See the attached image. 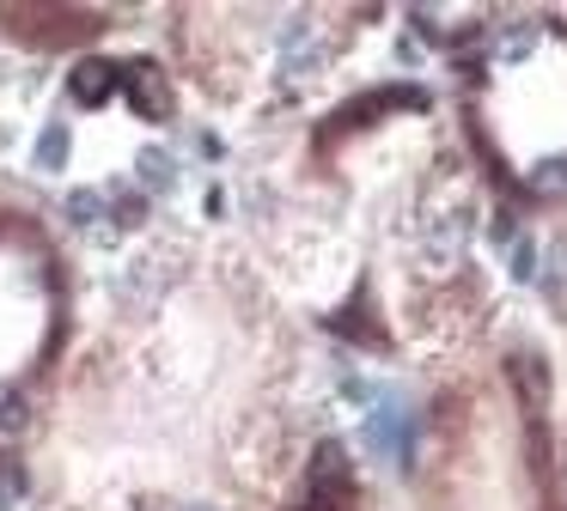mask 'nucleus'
Instances as JSON below:
<instances>
[{"label":"nucleus","instance_id":"nucleus-9","mask_svg":"<svg viewBox=\"0 0 567 511\" xmlns=\"http://www.w3.org/2000/svg\"><path fill=\"white\" fill-rule=\"evenodd\" d=\"M184 511H214V505H184Z\"/></svg>","mask_w":567,"mask_h":511},{"label":"nucleus","instance_id":"nucleus-8","mask_svg":"<svg viewBox=\"0 0 567 511\" xmlns=\"http://www.w3.org/2000/svg\"><path fill=\"white\" fill-rule=\"evenodd\" d=\"M513 274H525V280L537 274V262H530V243H525V238L513 243Z\"/></svg>","mask_w":567,"mask_h":511},{"label":"nucleus","instance_id":"nucleus-6","mask_svg":"<svg viewBox=\"0 0 567 511\" xmlns=\"http://www.w3.org/2000/svg\"><path fill=\"white\" fill-rule=\"evenodd\" d=\"M62 158H68V128L50 122V128L38 134V170H62Z\"/></svg>","mask_w":567,"mask_h":511},{"label":"nucleus","instance_id":"nucleus-1","mask_svg":"<svg viewBox=\"0 0 567 511\" xmlns=\"http://www.w3.org/2000/svg\"><path fill=\"white\" fill-rule=\"evenodd\" d=\"M409 432H415V414H409V401L384 396L379 408L367 414V450L379 462H403L409 457Z\"/></svg>","mask_w":567,"mask_h":511},{"label":"nucleus","instance_id":"nucleus-3","mask_svg":"<svg viewBox=\"0 0 567 511\" xmlns=\"http://www.w3.org/2000/svg\"><path fill=\"white\" fill-rule=\"evenodd\" d=\"M464 238H470V213H457V207H433V213L421 219V243L440 250V255H452Z\"/></svg>","mask_w":567,"mask_h":511},{"label":"nucleus","instance_id":"nucleus-5","mask_svg":"<svg viewBox=\"0 0 567 511\" xmlns=\"http://www.w3.org/2000/svg\"><path fill=\"white\" fill-rule=\"evenodd\" d=\"M135 177H141V189H177V158L159 153V146H147L141 165H135Z\"/></svg>","mask_w":567,"mask_h":511},{"label":"nucleus","instance_id":"nucleus-7","mask_svg":"<svg viewBox=\"0 0 567 511\" xmlns=\"http://www.w3.org/2000/svg\"><path fill=\"white\" fill-rule=\"evenodd\" d=\"M74 92H80V97H99V92H104V67H99V61H92V67L74 80Z\"/></svg>","mask_w":567,"mask_h":511},{"label":"nucleus","instance_id":"nucleus-4","mask_svg":"<svg viewBox=\"0 0 567 511\" xmlns=\"http://www.w3.org/2000/svg\"><path fill=\"white\" fill-rule=\"evenodd\" d=\"M68 219H74L80 231H99L104 219H116V207L104 201V189H74L68 195Z\"/></svg>","mask_w":567,"mask_h":511},{"label":"nucleus","instance_id":"nucleus-2","mask_svg":"<svg viewBox=\"0 0 567 511\" xmlns=\"http://www.w3.org/2000/svg\"><path fill=\"white\" fill-rule=\"evenodd\" d=\"M159 286H165V268H159V255H135V262H128L123 274L111 280L116 304H147Z\"/></svg>","mask_w":567,"mask_h":511}]
</instances>
